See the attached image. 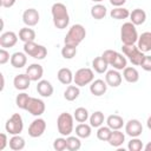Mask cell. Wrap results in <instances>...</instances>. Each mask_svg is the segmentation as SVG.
<instances>
[{"instance_id": "6da1fadb", "label": "cell", "mask_w": 151, "mask_h": 151, "mask_svg": "<svg viewBox=\"0 0 151 151\" xmlns=\"http://www.w3.org/2000/svg\"><path fill=\"white\" fill-rule=\"evenodd\" d=\"M51 13L53 18V24L58 29H64L70 24V15L67 8L61 2H55L51 7Z\"/></svg>"}, {"instance_id": "7a4b0ae2", "label": "cell", "mask_w": 151, "mask_h": 151, "mask_svg": "<svg viewBox=\"0 0 151 151\" xmlns=\"http://www.w3.org/2000/svg\"><path fill=\"white\" fill-rule=\"evenodd\" d=\"M86 37V29L83 25L80 24H74L70 27L67 34L65 35L64 42L67 45H73V46H78Z\"/></svg>"}, {"instance_id": "3957f363", "label": "cell", "mask_w": 151, "mask_h": 151, "mask_svg": "<svg viewBox=\"0 0 151 151\" xmlns=\"http://www.w3.org/2000/svg\"><path fill=\"white\" fill-rule=\"evenodd\" d=\"M74 117L71 116L67 112H63L58 116L57 118V127H58V132L61 136H70L73 132L74 129Z\"/></svg>"}, {"instance_id": "277c9868", "label": "cell", "mask_w": 151, "mask_h": 151, "mask_svg": "<svg viewBox=\"0 0 151 151\" xmlns=\"http://www.w3.org/2000/svg\"><path fill=\"white\" fill-rule=\"evenodd\" d=\"M120 40L123 45H134L138 41V32L136 25L131 21L123 24L120 27Z\"/></svg>"}, {"instance_id": "5b68a950", "label": "cell", "mask_w": 151, "mask_h": 151, "mask_svg": "<svg viewBox=\"0 0 151 151\" xmlns=\"http://www.w3.org/2000/svg\"><path fill=\"white\" fill-rule=\"evenodd\" d=\"M24 52L38 60H42L45 59V57L47 55V50L45 46L39 45L34 41H28V42H24Z\"/></svg>"}, {"instance_id": "8992f818", "label": "cell", "mask_w": 151, "mask_h": 151, "mask_svg": "<svg viewBox=\"0 0 151 151\" xmlns=\"http://www.w3.org/2000/svg\"><path fill=\"white\" fill-rule=\"evenodd\" d=\"M122 51H123L124 55L127 57L129 60L134 66H139L144 59V55H145L144 52H142L138 48V46H134V45H123Z\"/></svg>"}, {"instance_id": "52a82bcc", "label": "cell", "mask_w": 151, "mask_h": 151, "mask_svg": "<svg viewBox=\"0 0 151 151\" xmlns=\"http://www.w3.org/2000/svg\"><path fill=\"white\" fill-rule=\"evenodd\" d=\"M94 80V73L91 68L88 67H83V68H79L74 77H73V81L77 86L81 87V86H85V85H88L91 84L92 81Z\"/></svg>"}, {"instance_id": "ba28073f", "label": "cell", "mask_w": 151, "mask_h": 151, "mask_svg": "<svg viewBox=\"0 0 151 151\" xmlns=\"http://www.w3.org/2000/svg\"><path fill=\"white\" fill-rule=\"evenodd\" d=\"M5 129L6 132H8L9 134L14 136V134H19L22 129H24V122H22V117L19 113H14L12 114V117L6 122L5 124Z\"/></svg>"}, {"instance_id": "9c48e42d", "label": "cell", "mask_w": 151, "mask_h": 151, "mask_svg": "<svg viewBox=\"0 0 151 151\" xmlns=\"http://www.w3.org/2000/svg\"><path fill=\"white\" fill-rule=\"evenodd\" d=\"M45 130H46V122L42 118H39L38 117L28 126V134L32 138H38V137H40V136L44 134Z\"/></svg>"}, {"instance_id": "30bf717a", "label": "cell", "mask_w": 151, "mask_h": 151, "mask_svg": "<svg viewBox=\"0 0 151 151\" xmlns=\"http://www.w3.org/2000/svg\"><path fill=\"white\" fill-rule=\"evenodd\" d=\"M45 103L39 99V98H34V97H31L29 98V101H28V105H27V109L26 111H28L32 116H35V117H39L41 116L44 112H45Z\"/></svg>"}, {"instance_id": "8fae6325", "label": "cell", "mask_w": 151, "mask_h": 151, "mask_svg": "<svg viewBox=\"0 0 151 151\" xmlns=\"http://www.w3.org/2000/svg\"><path fill=\"white\" fill-rule=\"evenodd\" d=\"M125 132L131 138L139 137L142 134V132H143V125L138 119H130L125 124Z\"/></svg>"}, {"instance_id": "7c38bea8", "label": "cell", "mask_w": 151, "mask_h": 151, "mask_svg": "<svg viewBox=\"0 0 151 151\" xmlns=\"http://www.w3.org/2000/svg\"><path fill=\"white\" fill-rule=\"evenodd\" d=\"M40 15L39 12L35 8H27L24 13H22V21L26 26L28 27H33L39 22Z\"/></svg>"}, {"instance_id": "4fadbf2b", "label": "cell", "mask_w": 151, "mask_h": 151, "mask_svg": "<svg viewBox=\"0 0 151 151\" xmlns=\"http://www.w3.org/2000/svg\"><path fill=\"white\" fill-rule=\"evenodd\" d=\"M17 41H18V35L12 31L5 32L0 35V46L2 48H11L17 44Z\"/></svg>"}, {"instance_id": "5bb4252c", "label": "cell", "mask_w": 151, "mask_h": 151, "mask_svg": "<svg viewBox=\"0 0 151 151\" xmlns=\"http://www.w3.org/2000/svg\"><path fill=\"white\" fill-rule=\"evenodd\" d=\"M26 74L29 77L32 81H39L41 80V77L44 74V68L39 64H31L26 68Z\"/></svg>"}, {"instance_id": "9a60e30c", "label": "cell", "mask_w": 151, "mask_h": 151, "mask_svg": "<svg viewBox=\"0 0 151 151\" xmlns=\"http://www.w3.org/2000/svg\"><path fill=\"white\" fill-rule=\"evenodd\" d=\"M105 81L107 84V86L111 87H118L122 84V74L118 72V70H110L106 72L105 76Z\"/></svg>"}, {"instance_id": "2e32d148", "label": "cell", "mask_w": 151, "mask_h": 151, "mask_svg": "<svg viewBox=\"0 0 151 151\" xmlns=\"http://www.w3.org/2000/svg\"><path fill=\"white\" fill-rule=\"evenodd\" d=\"M137 46L144 53L150 52L151 51V32H144V33H142L138 37Z\"/></svg>"}, {"instance_id": "e0dca14e", "label": "cell", "mask_w": 151, "mask_h": 151, "mask_svg": "<svg viewBox=\"0 0 151 151\" xmlns=\"http://www.w3.org/2000/svg\"><path fill=\"white\" fill-rule=\"evenodd\" d=\"M31 79H29V77L25 73H21V74H18V76H15L14 77V79H13V85H14V87L17 88V90H19V91H25V90H27L28 87H29V84H31Z\"/></svg>"}, {"instance_id": "ac0fdd59", "label": "cell", "mask_w": 151, "mask_h": 151, "mask_svg": "<svg viewBox=\"0 0 151 151\" xmlns=\"http://www.w3.org/2000/svg\"><path fill=\"white\" fill-rule=\"evenodd\" d=\"M106 90H107V84H106V81H104L101 79H96L90 85V91L96 97L103 96L106 92Z\"/></svg>"}, {"instance_id": "d6986e66", "label": "cell", "mask_w": 151, "mask_h": 151, "mask_svg": "<svg viewBox=\"0 0 151 151\" xmlns=\"http://www.w3.org/2000/svg\"><path fill=\"white\" fill-rule=\"evenodd\" d=\"M53 86L48 80H39L37 84V92L45 98H48L53 94Z\"/></svg>"}, {"instance_id": "ffe728a7", "label": "cell", "mask_w": 151, "mask_h": 151, "mask_svg": "<svg viewBox=\"0 0 151 151\" xmlns=\"http://www.w3.org/2000/svg\"><path fill=\"white\" fill-rule=\"evenodd\" d=\"M27 54L25 52H15L11 55V65L14 68H21L26 65L27 63Z\"/></svg>"}, {"instance_id": "44dd1931", "label": "cell", "mask_w": 151, "mask_h": 151, "mask_svg": "<svg viewBox=\"0 0 151 151\" xmlns=\"http://www.w3.org/2000/svg\"><path fill=\"white\" fill-rule=\"evenodd\" d=\"M130 20L133 25L136 26H139V25H143L146 20V13L144 9L142 8H136L133 9L131 13H130Z\"/></svg>"}, {"instance_id": "7402d4cb", "label": "cell", "mask_w": 151, "mask_h": 151, "mask_svg": "<svg viewBox=\"0 0 151 151\" xmlns=\"http://www.w3.org/2000/svg\"><path fill=\"white\" fill-rule=\"evenodd\" d=\"M109 144L113 147H119L125 142V134L120 130H112L111 136L109 138Z\"/></svg>"}, {"instance_id": "603a6c76", "label": "cell", "mask_w": 151, "mask_h": 151, "mask_svg": "<svg viewBox=\"0 0 151 151\" xmlns=\"http://www.w3.org/2000/svg\"><path fill=\"white\" fill-rule=\"evenodd\" d=\"M123 77L124 79L127 81V83H137L139 80V72L137 71L136 67H132V66H126L124 70H123Z\"/></svg>"}, {"instance_id": "cb8c5ba5", "label": "cell", "mask_w": 151, "mask_h": 151, "mask_svg": "<svg viewBox=\"0 0 151 151\" xmlns=\"http://www.w3.org/2000/svg\"><path fill=\"white\" fill-rule=\"evenodd\" d=\"M57 77H58V80H59L61 84H64V85H71V83L73 81L74 74L72 73V71H71L70 68L63 67V68H60V70L58 71Z\"/></svg>"}, {"instance_id": "d4e9b609", "label": "cell", "mask_w": 151, "mask_h": 151, "mask_svg": "<svg viewBox=\"0 0 151 151\" xmlns=\"http://www.w3.org/2000/svg\"><path fill=\"white\" fill-rule=\"evenodd\" d=\"M106 124L111 130H120L124 125V120L118 114H111L106 119Z\"/></svg>"}, {"instance_id": "484cf974", "label": "cell", "mask_w": 151, "mask_h": 151, "mask_svg": "<svg viewBox=\"0 0 151 151\" xmlns=\"http://www.w3.org/2000/svg\"><path fill=\"white\" fill-rule=\"evenodd\" d=\"M92 67L93 70L97 72V73H104L107 71V67H109V64L107 61L100 55V57H97L92 60Z\"/></svg>"}, {"instance_id": "4316f807", "label": "cell", "mask_w": 151, "mask_h": 151, "mask_svg": "<svg viewBox=\"0 0 151 151\" xmlns=\"http://www.w3.org/2000/svg\"><path fill=\"white\" fill-rule=\"evenodd\" d=\"M80 94V90H79V86L77 85H68L64 92V98L67 100V101H73L76 100Z\"/></svg>"}, {"instance_id": "83f0119b", "label": "cell", "mask_w": 151, "mask_h": 151, "mask_svg": "<svg viewBox=\"0 0 151 151\" xmlns=\"http://www.w3.org/2000/svg\"><path fill=\"white\" fill-rule=\"evenodd\" d=\"M25 139L19 136V134H14L9 140H8V145H9V149H12L13 151H20L25 147Z\"/></svg>"}, {"instance_id": "f1b7e54d", "label": "cell", "mask_w": 151, "mask_h": 151, "mask_svg": "<svg viewBox=\"0 0 151 151\" xmlns=\"http://www.w3.org/2000/svg\"><path fill=\"white\" fill-rule=\"evenodd\" d=\"M19 39L24 42H28V41H34L35 39V31L29 28L28 26L21 28L19 31Z\"/></svg>"}, {"instance_id": "f546056e", "label": "cell", "mask_w": 151, "mask_h": 151, "mask_svg": "<svg viewBox=\"0 0 151 151\" xmlns=\"http://www.w3.org/2000/svg\"><path fill=\"white\" fill-rule=\"evenodd\" d=\"M92 133V126L85 123H79L76 126V134L79 138H88Z\"/></svg>"}, {"instance_id": "4dcf8cb0", "label": "cell", "mask_w": 151, "mask_h": 151, "mask_svg": "<svg viewBox=\"0 0 151 151\" xmlns=\"http://www.w3.org/2000/svg\"><path fill=\"white\" fill-rule=\"evenodd\" d=\"M110 15H111L112 19L123 20V19H126V18L130 17V12H129V9L125 8V7H114L113 9H111Z\"/></svg>"}, {"instance_id": "1f68e13d", "label": "cell", "mask_w": 151, "mask_h": 151, "mask_svg": "<svg viewBox=\"0 0 151 151\" xmlns=\"http://www.w3.org/2000/svg\"><path fill=\"white\" fill-rule=\"evenodd\" d=\"M91 15L96 20H101L106 15V7L101 4H97L91 8Z\"/></svg>"}, {"instance_id": "d6a6232c", "label": "cell", "mask_w": 151, "mask_h": 151, "mask_svg": "<svg viewBox=\"0 0 151 151\" xmlns=\"http://www.w3.org/2000/svg\"><path fill=\"white\" fill-rule=\"evenodd\" d=\"M81 147V142L79 139V137L77 136H67L66 138V149L68 151H78Z\"/></svg>"}, {"instance_id": "836d02e7", "label": "cell", "mask_w": 151, "mask_h": 151, "mask_svg": "<svg viewBox=\"0 0 151 151\" xmlns=\"http://www.w3.org/2000/svg\"><path fill=\"white\" fill-rule=\"evenodd\" d=\"M88 119H90V125L92 127H99L103 125L105 118H104V113L101 111H96L90 116Z\"/></svg>"}, {"instance_id": "e575fe53", "label": "cell", "mask_w": 151, "mask_h": 151, "mask_svg": "<svg viewBox=\"0 0 151 151\" xmlns=\"http://www.w3.org/2000/svg\"><path fill=\"white\" fill-rule=\"evenodd\" d=\"M29 96L26 93V92H21L15 98V104L19 109L21 110H26L27 109V105H28V101H29Z\"/></svg>"}, {"instance_id": "d590c367", "label": "cell", "mask_w": 151, "mask_h": 151, "mask_svg": "<svg viewBox=\"0 0 151 151\" xmlns=\"http://www.w3.org/2000/svg\"><path fill=\"white\" fill-rule=\"evenodd\" d=\"M76 54H77V46L65 44L64 47L61 48V55L64 59H72L76 57Z\"/></svg>"}, {"instance_id": "8d00e7d4", "label": "cell", "mask_w": 151, "mask_h": 151, "mask_svg": "<svg viewBox=\"0 0 151 151\" xmlns=\"http://www.w3.org/2000/svg\"><path fill=\"white\" fill-rule=\"evenodd\" d=\"M76 122L78 123H85L90 117H88V111L85 107H78L74 110V114H73Z\"/></svg>"}, {"instance_id": "74e56055", "label": "cell", "mask_w": 151, "mask_h": 151, "mask_svg": "<svg viewBox=\"0 0 151 151\" xmlns=\"http://www.w3.org/2000/svg\"><path fill=\"white\" fill-rule=\"evenodd\" d=\"M126 64H127L126 58H125L122 53H118V54H117V57H116V59H114V60H113V63L111 64V66H112L114 70L120 71V70H124V68L126 67Z\"/></svg>"}, {"instance_id": "f35d334b", "label": "cell", "mask_w": 151, "mask_h": 151, "mask_svg": "<svg viewBox=\"0 0 151 151\" xmlns=\"http://www.w3.org/2000/svg\"><path fill=\"white\" fill-rule=\"evenodd\" d=\"M112 130L109 126H99L97 131V138L101 142H107L110 136H111Z\"/></svg>"}, {"instance_id": "ab89813d", "label": "cell", "mask_w": 151, "mask_h": 151, "mask_svg": "<svg viewBox=\"0 0 151 151\" xmlns=\"http://www.w3.org/2000/svg\"><path fill=\"white\" fill-rule=\"evenodd\" d=\"M143 147H144L143 142H142L138 137L131 138V140H130L129 144H127V149H129L130 151H140Z\"/></svg>"}, {"instance_id": "60d3db41", "label": "cell", "mask_w": 151, "mask_h": 151, "mask_svg": "<svg viewBox=\"0 0 151 151\" xmlns=\"http://www.w3.org/2000/svg\"><path fill=\"white\" fill-rule=\"evenodd\" d=\"M117 54H118V52H117V51H113V50H106V51H104V52H103L101 57L107 61V64H109V65H111V64L113 63V60L116 59Z\"/></svg>"}, {"instance_id": "b9f144b4", "label": "cell", "mask_w": 151, "mask_h": 151, "mask_svg": "<svg viewBox=\"0 0 151 151\" xmlns=\"http://www.w3.org/2000/svg\"><path fill=\"white\" fill-rule=\"evenodd\" d=\"M53 149L55 151H63V150H65L66 149V138L60 137V138L54 139V142H53Z\"/></svg>"}, {"instance_id": "7bdbcfd3", "label": "cell", "mask_w": 151, "mask_h": 151, "mask_svg": "<svg viewBox=\"0 0 151 151\" xmlns=\"http://www.w3.org/2000/svg\"><path fill=\"white\" fill-rule=\"evenodd\" d=\"M139 66H142L144 71L151 72V55H144V59Z\"/></svg>"}, {"instance_id": "ee69618b", "label": "cell", "mask_w": 151, "mask_h": 151, "mask_svg": "<svg viewBox=\"0 0 151 151\" xmlns=\"http://www.w3.org/2000/svg\"><path fill=\"white\" fill-rule=\"evenodd\" d=\"M8 60H11L9 52H8L6 48H1V50H0V64L4 65V64H6Z\"/></svg>"}, {"instance_id": "f6af8a7d", "label": "cell", "mask_w": 151, "mask_h": 151, "mask_svg": "<svg viewBox=\"0 0 151 151\" xmlns=\"http://www.w3.org/2000/svg\"><path fill=\"white\" fill-rule=\"evenodd\" d=\"M8 144V140H7V134L6 133H0V151H2L6 145Z\"/></svg>"}, {"instance_id": "bcb514c9", "label": "cell", "mask_w": 151, "mask_h": 151, "mask_svg": "<svg viewBox=\"0 0 151 151\" xmlns=\"http://www.w3.org/2000/svg\"><path fill=\"white\" fill-rule=\"evenodd\" d=\"M15 1H17V0H0V4H1L2 7L9 8V7H12V6L15 4Z\"/></svg>"}, {"instance_id": "7dc6e473", "label": "cell", "mask_w": 151, "mask_h": 151, "mask_svg": "<svg viewBox=\"0 0 151 151\" xmlns=\"http://www.w3.org/2000/svg\"><path fill=\"white\" fill-rule=\"evenodd\" d=\"M125 2H126V0H110V4L114 7H122Z\"/></svg>"}, {"instance_id": "c3c4849f", "label": "cell", "mask_w": 151, "mask_h": 151, "mask_svg": "<svg viewBox=\"0 0 151 151\" xmlns=\"http://www.w3.org/2000/svg\"><path fill=\"white\" fill-rule=\"evenodd\" d=\"M146 126H147V129L149 130H151V116L147 118V120H146Z\"/></svg>"}, {"instance_id": "681fc988", "label": "cell", "mask_w": 151, "mask_h": 151, "mask_svg": "<svg viewBox=\"0 0 151 151\" xmlns=\"http://www.w3.org/2000/svg\"><path fill=\"white\" fill-rule=\"evenodd\" d=\"M144 149H145V151H151V142H149V143L144 146Z\"/></svg>"}, {"instance_id": "f907efd6", "label": "cell", "mask_w": 151, "mask_h": 151, "mask_svg": "<svg viewBox=\"0 0 151 151\" xmlns=\"http://www.w3.org/2000/svg\"><path fill=\"white\" fill-rule=\"evenodd\" d=\"M4 86H5V80H4V74H1V91L4 90Z\"/></svg>"}, {"instance_id": "816d5d0a", "label": "cell", "mask_w": 151, "mask_h": 151, "mask_svg": "<svg viewBox=\"0 0 151 151\" xmlns=\"http://www.w3.org/2000/svg\"><path fill=\"white\" fill-rule=\"evenodd\" d=\"M93 2H101V1H104V0H92Z\"/></svg>"}]
</instances>
